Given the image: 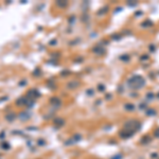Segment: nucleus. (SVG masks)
Here are the masks:
<instances>
[{
  "label": "nucleus",
  "instance_id": "obj_2",
  "mask_svg": "<svg viewBox=\"0 0 159 159\" xmlns=\"http://www.w3.org/2000/svg\"><path fill=\"white\" fill-rule=\"evenodd\" d=\"M14 118H15V115H14V114H10V115L7 116V120H9V121H12Z\"/></svg>",
  "mask_w": 159,
  "mask_h": 159
},
{
  "label": "nucleus",
  "instance_id": "obj_3",
  "mask_svg": "<svg viewBox=\"0 0 159 159\" xmlns=\"http://www.w3.org/2000/svg\"><path fill=\"white\" fill-rule=\"evenodd\" d=\"M26 81H23V80H22V81H20V82H19V86H22V85H26Z\"/></svg>",
  "mask_w": 159,
  "mask_h": 159
},
{
  "label": "nucleus",
  "instance_id": "obj_1",
  "mask_svg": "<svg viewBox=\"0 0 159 159\" xmlns=\"http://www.w3.org/2000/svg\"><path fill=\"white\" fill-rule=\"evenodd\" d=\"M16 103H17V105L18 106H20V105H26V98H23V97H21V98H19V99L16 101Z\"/></svg>",
  "mask_w": 159,
  "mask_h": 159
}]
</instances>
